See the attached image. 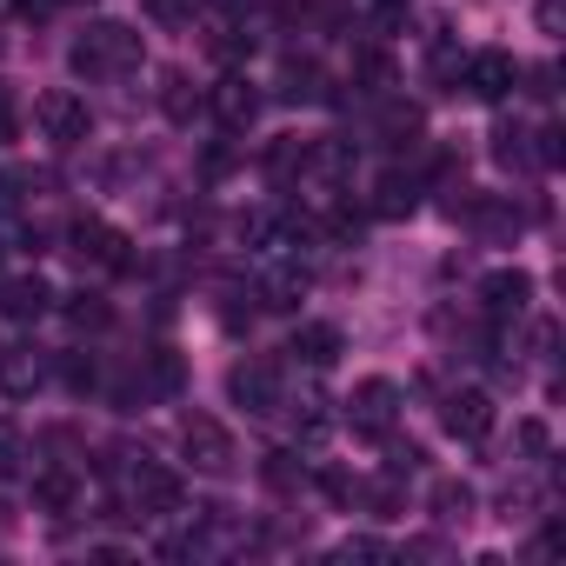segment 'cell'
Masks as SVG:
<instances>
[{
  "instance_id": "obj_33",
  "label": "cell",
  "mask_w": 566,
  "mask_h": 566,
  "mask_svg": "<svg viewBox=\"0 0 566 566\" xmlns=\"http://www.w3.org/2000/svg\"><path fill=\"white\" fill-rule=\"evenodd\" d=\"M67 387L87 394V387H94V360H67Z\"/></svg>"
},
{
  "instance_id": "obj_8",
  "label": "cell",
  "mask_w": 566,
  "mask_h": 566,
  "mask_svg": "<svg viewBox=\"0 0 566 566\" xmlns=\"http://www.w3.org/2000/svg\"><path fill=\"white\" fill-rule=\"evenodd\" d=\"M207 107L220 114V127H227V134H247V127L260 120V94H253V81H247V74H227V81L207 94Z\"/></svg>"
},
{
  "instance_id": "obj_20",
  "label": "cell",
  "mask_w": 566,
  "mask_h": 566,
  "mask_svg": "<svg viewBox=\"0 0 566 566\" xmlns=\"http://www.w3.org/2000/svg\"><path fill=\"white\" fill-rule=\"evenodd\" d=\"M21 467H28V440H21V420H8V413H0V480H21Z\"/></svg>"
},
{
  "instance_id": "obj_11",
  "label": "cell",
  "mask_w": 566,
  "mask_h": 566,
  "mask_svg": "<svg viewBox=\"0 0 566 566\" xmlns=\"http://www.w3.org/2000/svg\"><path fill=\"white\" fill-rule=\"evenodd\" d=\"M48 307H54V287H48L41 273H28V280H8V287H0V314H8V321H41Z\"/></svg>"
},
{
  "instance_id": "obj_4",
  "label": "cell",
  "mask_w": 566,
  "mask_h": 566,
  "mask_svg": "<svg viewBox=\"0 0 566 566\" xmlns=\"http://www.w3.org/2000/svg\"><path fill=\"white\" fill-rule=\"evenodd\" d=\"M347 420H354V433H394V420H400V387L394 380H360L354 387V400H347Z\"/></svg>"
},
{
  "instance_id": "obj_1",
  "label": "cell",
  "mask_w": 566,
  "mask_h": 566,
  "mask_svg": "<svg viewBox=\"0 0 566 566\" xmlns=\"http://www.w3.org/2000/svg\"><path fill=\"white\" fill-rule=\"evenodd\" d=\"M127 67H140V34H134V28L94 21V28L74 41V74H81V81H114V74H127Z\"/></svg>"
},
{
  "instance_id": "obj_30",
  "label": "cell",
  "mask_w": 566,
  "mask_h": 566,
  "mask_svg": "<svg viewBox=\"0 0 566 566\" xmlns=\"http://www.w3.org/2000/svg\"><path fill=\"white\" fill-rule=\"evenodd\" d=\"M21 174H0V220H8V213H21Z\"/></svg>"
},
{
  "instance_id": "obj_7",
  "label": "cell",
  "mask_w": 566,
  "mask_h": 566,
  "mask_svg": "<svg viewBox=\"0 0 566 566\" xmlns=\"http://www.w3.org/2000/svg\"><path fill=\"white\" fill-rule=\"evenodd\" d=\"M513 81H520V61H513L506 48H480V54L467 61V87H473L480 101H506Z\"/></svg>"
},
{
  "instance_id": "obj_26",
  "label": "cell",
  "mask_w": 566,
  "mask_h": 566,
  "mask_svg": "<svg viewBox=\"0 0 566 566\" xmlns=\"http://www.w3.org/2000/svg\"><path fill=\"white\" fill-rule=\"evenodd\" d=\"M21 140V101H14V87L0 81V147H14Z\"/></svg>"
},
{
  "instance_id": "obj_18",
  "label": "cell",
  "mask_w": 566,
  "mask_h": 566,
  "mask_svg": "<svg viewBox=\"0 0 566 566\" xmlns=\"http://www.w3.org/2000/svg\"><path fill=\"white\" fill-rule=\"evenodd\" d=\"M260 480H266L273 493H301V486H307V467H301L294 453H266V460H260Z\"/></svg>"
},
{
  "instance_id": "obj_12",
  "label": "cell",
  "mask_w": 566,
  "mask_h": 566,
  "mask_svg": "<svg viewBox=\"0 0 566 566\" xmlns=\"http://www.w3.org/2000/svg\"><path fill=\"white\" fill-rule=\"evenodd\" d=\"M447 433L453 440H486L493 433V400L486 394H453L447 400Z\"/></svg>"
},
{
  "instance_id": "obj_34",
  "label": "cell",
  "mask_w": 566,
  "mask_h": 566,
  "mask_svg": "<svg viewBox=\"0 0 566 566\" xmlns=\"http://www.w3.org/2000/svg\"><path fill=\"white\" fill-rule=\"evenodd\" d=\"M520 447H526V453H546V427H539V420H526V427H520Z\"/></svg>"
},
{
  "instance_id": "obj_17",
  "label": "cell",
  "mask_w": 566,
  "mask_h": 566,
  "mask_svg": "<svg viewBox=\"0 0 566 566\" xmlns=\"http://www.w3.org/2000/svg\"><path fill=\"white\" fill-rule=\"evenodd\" d=\"M280 101H294V107H301V101H307V107L327 101V74H321L314 61H294L287 74H280Z\"/></svg>"
},
{
  "instance_id": "obj_23",
  "label": "cell",
  "mask_w": 566,
  "mask_h": 566,
  "mask_svg": "<svg viewBox=\"0 0 566 566\" xmlns=\"http://www.w3.org/2000/svg\"><path fill=\"white\" fill-rule=\"evenodd\" d=\"M433 513L440 520H467L473 513V486L467 480H433Z\"/></svg>"
},
{
  "instance_id": "obj_24",
  "label": "cell",
  "mask_w": 566,
  "mask_h": 566,
  "mask_svg": "<svg viewBox=\"0 0 566 566\" xmlns=\"http://www.w3.org/2000/svg\"><path fill=\"white\" fill-rule=\"evenodd\" d=\"M67 321H74L81 334H101V327L114 321V307H107L101 294H74V301H67Z\"/></svg>"
},
{
  "instance_id": "obj_5",
  "label": "cell",
  "mask_w": 566,
  "mask_h": 566,
  "mask_svg": "<svg viewBox=\"0 0 566 566\" xmlns=\"http://www.w3.org/2000/svg\"><path fill=\"white\" fill-rule=\"evenodd\" d=\"M67 240H74V260H81V266H107V273H127V266H134L127 240H120L114 227H101V220H81Z\"/></svg>"
},
{
  "instance_id": "obj_21",
  "label": "cell",
  "mask_w": 566,
  "mask_h": 566,
  "mask_svg": "<svg viewBox=\"0 0 566 566\" xmlns=\"http://www.w3.org/2000/svg\"><path fill=\"white\" fill-rule=\"evenodd\" d=\"M413 134H420V107H400V101H394V107L380 114V140H387V147H413Z\"/></svg>"
},
{
  "instance_id": "obj_9",
  "label": "cell",
  "mask_w": 566,
  "mask_h": 566,
  "mask_svg": "<svg viewBox=\"0 0 566 566\" xmlns=\"http://www.w3.org/2000/svg\"><path fill=\"white\" fill-rule=\"evenodd\" d=\"M480 301H486V314H493V321H520V314H526V301H533V280H526L520 266H500V273H486Z\"/></svg>"
},
{
  "instance_id": "obj_16",
  "label": "cell",
  "mask_w": 566,
  "mask_h": 566,
  "mask_svg": "<svg viewBox=\"0 0 566 566\" xmlns=\"http://www.w3.org/2000/svg\"><path fill=\"white\" fill-rule=\"evenodd\" d=\"M74 500H81V480H74L67 467H48V473L34 480V506H41V513H67Z\"/></svg>"
},
{
  "instance_id": "obj_2",
  "label": "cell",
  "mask_w": 566,
  "mask_h": 566,
  "mask_svg": "<svg viewBox=\"0 0 566 566\" xmlns=\"http://www.w3.org/2000/svg\"><path fill=\"white\" fill-rule=\"evenodd\" d=\"M180 447H187V460H193L200 473H227V467H233V433H227L213 413H187V420H180Z\"/></svg>"
},
{
  "instance_id": "obj_29",
  "label": "cell",
  "mask_w": 566,
  "mask_h": 566,
  "mask_svg": "<svg viewBox=\"0 0 566 566\" xmlns=\"http://www.w3.org/2000/svg\"><path fill=\"white\" fill-rule=\"evenodd\" d=\"M321 486H327V500H334V506H354V500H360V486H354L347 473H321Z\"/></svg>"
},
{
  "instance_id": "obj_14",
  "label": "cell",
  "mask_w": 566,
  "mask_h": 566,
  "mask_svg": "<svg viewBox=\"0 0 566 566\" xmlns=\"http://www.w3.org/2000/svg\"><path fill=\"white\" fill-rule=\"evenodd\" d=\"M294 354H301L307 367H334V360H340V327H327V321H307V327L294 334Z\"/></svg>"
},
{
  "instance_id": "obj_15",
  "label": "cell",
  "mask_w": 566,
  "mask_h": 566,
  "mask_svg": "<svg viewBox=\"0 0 566 566\" xmlns=\"http://www.w3.org/2000/svg\"><path fill=\"white\" fill-rule=\"evenodd\" d=\"M413 200H420V187H413V174H380V187H374V213H387V220H400V213H413Z\"/></svg>"
},
{
  "instance_id": "obj_31",
  "label": "cell",
  "mask_w": 566,
  "mask_h": 566,
  "mask_svg": "<svg viewBox=\"0 0 566 566\" xmlns=\"http://www.w3.org/2000/svg\"><path fill=\"white\" fill-rule=\"evenodd\" d=\"M380 553H387L380 539H347V546H340V559H380Z\"/></svg>"
},
{
  "instance_id": "obj_35",
  "label": "cell",
  "mask_w": 566,
  "mask_h": 566,
  "mask_svg": "<svg viewBox=\"0 0 566 566\" xmlns=\"http://www.w3.org/2000/svg\"><path fill=\"white\" fill-rule=\"evenodd\" d=\"M147 14H154V21H180V14H187V0H147Z\"/></svg>"
},
{
  "instance_id": "obj_6",
  "label": "cell",
  "mask_w": 566,
  "mask_h": 566,
  "mask_svg": "<svg viewBox=\"0 0 566 566\" xmlns=\"http://www.w3.org/2000/svg\"><path fill=\"white\" fill-rule=\"evenodd\" d=\"M227 394H233V407H247V413H273V407H280V374H273V360H240V367L227 374Z\"/></svg>"
},
{
  "instance_id": "obj_25",
  "label": "cell",
  "mask_w": 566,
  "mask_h": 566,
  "mask_svg": "<svg viewBox=\"0 0 566 566\" xmlns=\"http://www.w3.org/2000/svg\"><path fill=\"white\" fill-rule=\"evenodd\" d=\"M260 294H266V307H294V301L307 294V273H294V266H287V273H273Z\"/></svg>"
},
{
  "instance_id": "obj_10",
  "label": "cell",
  "mask_w": 566,
  "mask_h": 566,
  "mask_svg": "<svg viewBox=\"0 0 566 566\" xmlns=\"http://www.w3.org/2000/svg\"><path fill=\"white\" fill-rule=\"evenodd\" d=\"M134 506H140V513H180V473L140 460V467H134Z\"/></svg>"
},
{
  "instance_id": "obj_27",
  "label": "cell",
  "mask_w": 566,
  "mask_h": 566,
  "mask_svg": "<svg viewBox=\"0 0 566 566\" xmlns=\"http://www.w3.org/2000/svg\"><path fill=\"white\" fill-rule=\"evenodd\" d=\"M354 74H360V81H374V87H387V81H394V61H387V54H374V48H360V54H354Z\"/></svg>"
},
{
  "instance_id": "obj_28",
  "label": "cell",
  "mask_w": 566,
  "mask_h": 566,
  "mask_svg": "<svg viewBox=\"0 0 566 566\" xmlns=\"http://www.w3.org/2000/svg\"><path fill=\"white\" fill-rule=\"evenodd\" d=\"M374 513H380V520H394V513H400V473H387V480L374 486Z\"/></svg>"
},
{
  "instance_id": "obj_22",
  "label": "cell",
  "mask_w": 566,
  "mask_h": 566,
  "mask_svg": "<svg viewBox=\"0 0 566 566\" xmlns=\"http://www.w3.org/2000/svg\"><path fill=\"white\" fill-rule=\"evenodd\" d=\"M493 160H500V167H526V160H533V147H526V127L500 120V127H493Z\"/></svg>"
},
{
  "instance_id": "obj_19",
  "label": "cell",
  "mask_w": 566,
  "mask_h": 566,
  "mask_svg": "<svg viewBox=\"0 0 566 566\" xmlns=\"http://www.w3.org/2000/svg\"><path fill=\"white\" fill-rule=\"evenodd\" d=\"M266 174H273V180H287V174H307V140H301V134L273 140V147H266Z\"/></svg>"
},
{
  "instance_id": "obj_13",
  "label": "cell",
  "mask_w": 566,
  "mask_h": 566,
  "mask_svg": "<svg viewBox=\"0 0 566 566\" xmlns=\"http://www.w3.org/2000/svg\"><path fill=\"white\" fill-rule=\"evenodd\" d=\"M200 107H207V101L193 94V81H187L180 67H167V74H160V114H167L174 127H193V120H200Z\"/></svg>"
},
{
  "instance_id": "obj_3",
  "label": "cell",
  "mask_w": 566,
  "mask_h": 566,
  "mask_svg": "<svg viewBox=\"0 0 566 566\" xmlns=\"http://www.w3.org/2000/svg\"><path fill=\"white\" fill-rule=\"evenodd\" d=\"M34 120H41V134H48L54 147H81V140L94 134V114H87V101H74V94H41V101H34Z\"/></svg>"
},
{
  "instance_id": "obj_32",
  "label": "cell",
  "mask_w": 566,
  "mask_h": 566,
  "mask_svg": "<svg viewBox=\"0 0 566 566\" xmlns=\"http://www.w3.org/2000/svg\"><path fill=\"white\" fill-rule=\"evenodd\" d=\"M327 227H334V240H354V233H360V213H347V207H340Z\"/></svg>"
}]
</instances>
